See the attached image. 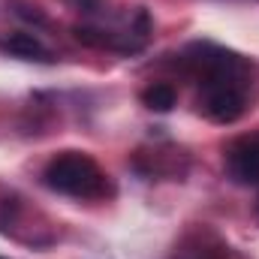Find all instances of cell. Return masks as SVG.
<instances>
[{"label": "cell", "mask_w": 259, "mask_h": 259, "mask_svg": "<svg viewBox=\"0 0 259 259\" xmlns=\"http://www.w3.org/2000/svg\"><path fill=\"white\" fill-rule=\"evenodd\" d=\"M42 181L55 193L72 196V199H100V196H106L103 169L88 154H78V151H66V154H58L55 160H49V166L42 172Z\"/></svg>", "instance_id": "obj_1"}, {"label": "cell", "mask_w": 259, "mask_h": 259, "mask_svg": "<svg viewBox=\"0 0 259 259\" xmlns=\"http://www.w3.org/2000/svg\"><path fill=\"white\" fill-rule=\"evenodd\" d=\"M226 172L235 184H259V133L241 136L226 148Z\"/></svg>", "instance_id": "obj_2"}, {"label": "cell", "mask_w": 259, "mask_h": 259, "mask_svg": "<svg viewBox=\"0 0 259 259\" xmlns=\"http://www.w3.org/2000/svg\"><path fill=\"white\" fill-rule=\"evenodd\" d=\"M0 52L21 58V61H49V49L33 33H9L0 39Z\"/></svg>", "instance_id": "obj_3"}, {"label": "cell", "mask_w": 259, "mask_h": 259, "mask_svg": "<svg viewBox=\"0 0 259 259\" xmlns=\"http://www.w3.org/2000/svg\"><path fill=\"white\" fill-rule=\"evenodd\" d=\"M175 100H178L175 88H172V84H163V81H157V84H151V88L142 91V103H145L151 112H169V109L175 106Z\"/></svg>", "instance_id": "obj_4"}, {"label": "cell", "mask_w": 259, "mask_h": 259, "mask_svg": "<svg viewBox=\"0 0 259 259\" xmlns=\"http://www.w3.org/2000/svg\"><path fill=\"white\" fill-rule=\"evenodd\" d=\"M12 6H18L15 12L21 15V18H27V21H36V24H46V15L33 6V3H24V0H9Z\"/></svg>", "instance_id": "obj_5"}, {"label": "cell", "mask_w": 259, "mask_h": 259, "mask_svg": "<svg viewBox=\"0 0 259 259\" xmlns=\"http://www.w3.org/2000/svg\"><path fill=\"white\" fill-rule=\"evenodd\" d=\"M256 214H259V202H256Z\"/></svg>", "instance_id": "obj_6"}]
</instances>
